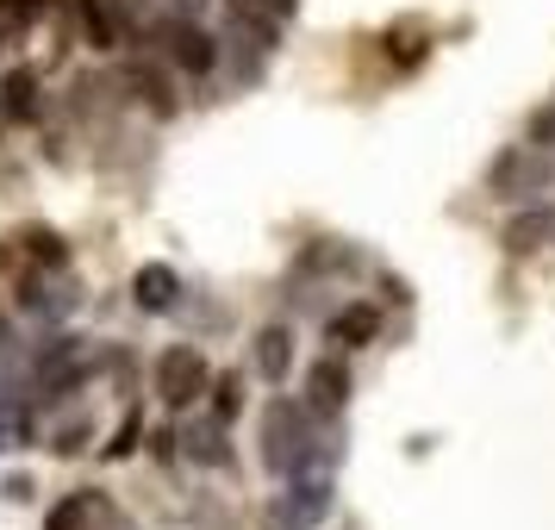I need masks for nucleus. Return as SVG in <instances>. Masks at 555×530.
I'll return each instance as SVG.
<instances>
[{
    "instance_id": "f257e3e1",
    "label": "nucleus",
    "mask_w": 555,
    "mask_h": 530,
    "mask_svg": "<svg viewBox=\"0 0 555 530\" xmlns=\"http://www.w3.org/2000/svg\"><path fill=\"white\" fill-rule=\"evenodd\" d=\"M319 430H312V405H294V400H269L262 412V468L269 475H294L306 455H319Z\"/></svg>"
},
{
    "instance_id": "f03ea898",
    "label": "nucleus",
    "mask_w": 555,
    "mask_h": 530,
    "mask_svg": "<svg viewBox=\"0 0 555 530\" xmlns=\"http://www.w3.org/2000/svg\"><path fill=\"white\" fill-rule=\"evenodd\" d=\"M206 393H212V369H206V356L194 344H169V350L156 356V400L169 405V412H188Z\"/></svg>"
},
{
    "instance_id": "7ed1b4c3",
    "label": "nucleus",
    "mask_w": 555,
    "mask_h": 530,
    "mask_svg": "<svg viewBox=\"0 0 555 530\" xmlns=\"http://www.w3.org/2000/svg\"><path fill=\"white\" fill-rule=\"evenodd\" d=\"M331 462H337V450H319V455H306L300 468L287 475V500H281V505L300 518V530H306V525H319V518L331 512V493H337V475H331Z\"/></svg>"
},
{
    "instance_id": "20e7f679",
    "label": "nucleus",
    "mask_w": 555,
    "mask_h": 530,
    "mask_svg": "<svg viewBox=\"0 0 555 530\" xmlns=\"http://www.w3.org/2000/svg\"><path fill=\"white\" fill-rule=\"evenodd\" d=\"M94 369V356H88V337H51L44 350H38V400H63L69 387H81Z\"/></svg>"
},
{
    "instance_id": "39448f33",
    "label": "nucleus",
    "mask_w": 555,
    "mask_h": 530,
    "mask_svg": "<svg viewBox=\"0 0 555 530\" xmlns=\"http://www.w3.org/2000/svg\"><path fill=\"white\" fill-rule=\"evenodd\" d=\"M543 176H550V163H543V151H537V144H505V151L487 163V188H493L500 201H518V194H530Z\"/></svg>"
},
{
    "instance_id": "423d86ee",
    "label": "nucleus",
    "mask_w": 555,
    "mask_h": 530,
    "mask_svg": "<svg viewBox=\"0 0 555 530\" xmlns=\"http://www.w3.org/2000/svg\"><path fill=\"white\" fill-rule=\"evenodd\" d=\"M163 38H169V56H176L188 76H212V69H219V38H212L206 26H194V20H169Z\"/></svg>"
},
{
    "instance_id": "0eeeda50",
    "label": "nucleus",
    "mask_w": 555,
    "mask_h": 530,
    "mask_svg": "<svg viewBox=\"0 0 555 530\" xmlns=\"http://www.w3.org/2000/svg\"><path fill=\"white\" fill-rule=\"evenodd\" d=\"M306 405H312L319 418H337V412L350 405V369H344V356H319V362L306 369Z\"/></svg>"
},
{
    "instance_id": "6e6552de",
    "label": "nucleus",
    "mask_w": 555,
    "mask_h": 530,
    "mask_svg": "<svg viewBox=\"0 0 555 530\" xmlns=\"http://www.w3.org/2000/svg\"><path fill=\"white\" fill-rule=\"evenodd\" d=\"M505 256H537L543 244H555V212L550 206H525V212H512L500 231Z\"/></svg>"
},
{
    "instance_id": "1a4fd4ad",
    "label": "nucleus",
    "mask_w": 555,
    "mask_h": 530,
    "mask_svg": "<svg viewBox=\"0 0 555 530\" xmlns=\"http://www.w3.org/2000/svg\"><path fill=\"white\" fill-rule=\"evenodd\" d=\"M176 300H181V275L169 262H144L131 275V306L138 312H176Z\"/></svg>"
},
{
    "instance_id": "9d476101",
    "label": "nucleus",
    "mask_w": 555,
    "mask_h": 530,
    "mask_svg": "<svg viewBox=\"0 0 555 530\" xmlns=\"http://www.w3.org/2000/svg\"><path fill=\"white\" fill-rule=\"evenodd\" d=\"M250 356H256V375L269 380V387H281V380L294 375V325H262Z\"/></svg>"
},
{
    "instance_id": "9b49d317",
    "label": "nucleus",
    "mask_w": 555,
    "mask_h": 530,
    "mask_svg": "<svg viewBox=\"0 0 555 530\" xmlns=\"http://www.w3.org/2000/svg\"><path fill=\"white\" fill-rule=\"evenodd\" d=\"M44 113V88L31 69H7L0 76V119H13V126H31Z\"/></svg>"
},
{
    "instance_id": "f8f14e48",
    "label": "nucleus",
    "mask_w": 555,
    "mask_h": 530,
    "mask_svg": "<svg viewBox=\"0 0 555 530\" xmlns=\"http://www.w3.org/2000/svg\"><path fill=\"white\" fill-rule=\"evenodd\" d=\"M331 344L337 350H362V344H375L380 337V306H369V300H350L344 312H331Z\"/></svg>"
},
{
    "instance_id": "ddd939ff",
    "label": "nucleus",
    "mask_w": 555,
    "mask_h": 530,
    "mask_svg": "<svg viewBox=\"0 0 555 530\" xmlns=\"http://www.w3.org/2000/svg\"><path fill=\"white\" fill-rule=\"evenodd\" d=\"M181 450L194 455V462H212V468H225V462H231L225 425H219V418H206V425H188V430H181Z\"/></svg>"
},
{
    "instance_id": "4468645a",
    "label": "nucleus",
    "mask_w": 555,
    "mask_h": 530,
    "mask_svg": "<svg viewBox=\"0 0 555 530\" xmlns=\"http://www.w3.org/2000/svg\"><path fill=\"white\" fill-rule=\"evenodd\" d=\"M69 300H76V294L51 287L44 275H20V306H26V312H44V319H56V312H69Z\"/></svg>"
},
{
    "instance_id": "2eb2a0df",
    "label": "nucleus",
    "mask_w": 555,
    "mask_h": 530,
    "mask_svg": "<svg viewBox=\"0 0 555 530\" xmlns=\"http://www.w3.org/2000/svg\"><path fill=\"white\" fill-rule=\"evenodd\" d=\"M126 88H131V94H138V101H151V113H163V119H169V113H176V94H169V81L156 76L151 63H131Z\"/></svg>"
},
{
    "instance_id": "dca6fc26",
    "label": "nucleus",
    "mask_w": 555,
    "mask_h": 530,
    "mask_svg": "<svg viewBox=\"0 0 555 530\" xmlns=\"http://www.w3.org/2000/svg\"><path fill=\"white\" fill-rule=\"evenodd\" d=\"M81 31L94 51H113L119 44V20H113V0H81Z\"/></svg>"
},
{
    "instance_id": "f3484780",
    "label": "nucleus",
    "mask_w": 555,
    "mask_h": 530,
    "mask_svg": "<svg viewBox=\"0 0 555 530\" xmlns=\"http://www.w3.org/2000/svg\"><path fill=\"white\" fill-rule=\"evenodd\" d=\"M380 44H387V63H393V69H418V63L430 56V38H425V31H412V26L387 31Z\"/></svg>"
},
{
    "instance_id": "a211bd4d",
    "label": "nucleus",
    "mask_w": 555,
    "mask_h": 530,
    "mask_svg": "<svg viewBox=\"0 0 555 530\" xmlns=\"http://www.w3.org/2000/svg\"><path fill=\"white\" fill-rule=\"evenodd\" d=\"M20 244H26L31 269H63V262H69V244H63V237H56V231H44V225L20 231Z\"/></svg>"
},
{
    "instance_id": "6ab92c4d",
    "label": "nucleus",
    "mask_w": 555,
    "mask_h": 530,
    "mask_svg": "<svg viewBox=\"0 0 555 530\" xmlns=\"http://www.w3.org/2000/svg\"><path fill=\"white\" fill-rule=\"evenodd\" d=\"M44 530H94V505H88V493H69V500L51 505V518H44Z\"/></svg>"
},
{
    "instance_id": "aec40b11",
    "label": "nucleus",
    "mask_w": 555,
    "mask_h": 530,
    "mask_svg": "<svg viewBox=\"0 0 555 530\" xmlns=\"http://www.w3.org/2000/svg\"><path fill=\"white\" fill-rule=\"evenodd\" d=\"M138 437H144V412H138V405H131L126 418H119V430H113V443H106V462H126L131 450H138Z\"/></svg>"
},
{
    "instance_id": "412c9836",
    "label": "nucleus",
    "mask_w": 555,
    "mask_h": 530,
    "mask_svg": "<svg viewBox=\"0 0 555 530\" xmlns=\"http://www.w3.org/2000/svg\"><path fill=\"white\" fill-rule=\"evenodd\" d=\"M237 405H244V380H237V375H212V418L231 425V418H237Z\"/></svg>"
},
{
    "instance_id": "4be33fe9",
    "label": "nucleus",
    "mask_w": 555,
    "mask_h": 530,
    "mask_svg": "<svg viewBox=\"0 0 555 530\" xmlns=\"http://www.w3.org/2000/svg\"><path fill=\"white\" fill-rule=\"evenodd\" d=\"M88 437H94V425H88V418H69V425L51 437V450L56 455H81V443H88Z\"/></svg>"
},
{
    "instance_id": "5701e85b",
    "label": "nucleus",
    "mask_w": 555,
    "mask_h": 530,
    "mask_svg": "<svg viewBox=\"0 0 555 530\" xmlns=\"http://www.w3.org/2000/svg\"><path fill=\"white\" fill-rule=\"evenodd\" d=\"M530 144H537V151H555V101L530 113Z\"/></svg>"
},
{
    "instance_id": "b1692460",
    "label": "nucleus",
    "mask_w": 555,
    "mask_h": 530,
    "mask_svg": "<svg viewBox=\"0 0 555 530\" xmlns=\"http://www.w3.org/2000/svg\"><path fill=\"white\" fill-rule=\"evenodd\" d=\"M0 493H7V500H31V475H7L0 480Z\"/></svg>"
},
{
    "instance_id": "393cba45",
    "label": "nucleus",
    "mask_w": 555,
    "mask_h": 530,
    "mask_svg": "<svg viewBox=\"0 0 555 530\" xmlns=\"http://www.w3.org/2000/svg\"><path fill=\"white\" fill-rule=\"evenodd\" d=\"M151 443H156V455H163V462H169V455H176V443H181V437H176V430H156Z\"/></svg>"
},
{
    "instance_id": "a878e982",
    "label": "nucleus",
    "mask_w": 555,
    "mask_h": 530,
    "mask_svg": "<svg viewBox=\"0 0 555 530\" xmlns=\"http://www.w3.org/2000/svg\"><path fill=\"white\" fill-rule=\"evenodd\" d=\"M0 51H7V20H0Z\"/></svg>"
}]
</instances>
